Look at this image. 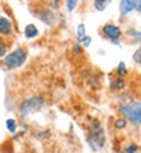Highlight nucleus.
<instances>
[{
    "label": "nucleus",
    "instance_id": "f257e3e1",
    "mask_svg": "<svg viewBox=\"0 0 141 153\" xmlns=\"http://www.w3.org/2000/svg\"><path fill=\"white\" fill-rule=\"evenodd\" d=\"M26 58H28V52L25 49H15L14 52H11L9 55L5 56L3 65L6 68H18L25 64Z\"/></svg>",
    "mask_w": 141,
    "mask_h": 153
},
{
    "label": "nucleus",
    "instance_id": "f03ea898",
    "mask_svg": "<svg viewBox=\"0 0 141 153\" xmlns=\"http://www.w3.org/2000/svg\"><path fill=\"white\" fill-rule=\"evenodd\" d=\"M120 111H122V114L126 115V118L131 120V123H134L135 126H140V123H141V105H140V102H131L129 105H122Z\"/></svg>",
    "mask_w": 141,
    "mask_h": 153
},
{
    "label": "nucleus",
    "instance_id": "7ed1b4c3",
    "mask_svg": "<svg viewBox=\"0 0 141 153\" xmlns=\"http://www.w3.org/2000/svg\"><path fill=\"white\" fill-rule=\"evenodd\" d=\"M88 143H90V146L94 150L103 147V144H105V134H103V129H102V126L99 123H93L91 124Z\"/></svg>",
    "mask_w": 141,
    "mask_h": 153
},
{
    "label": "nucleus",
    "instance_id": "20e7f679",
    "mask_svg": "<svg viewBox=\"0 0 141 153\" xmlns=\"http://www.w3.org/2000/svg\"><path fill=\"white\" fill-rule=\"evenodd\" d=\"M43 105H44L43 97H31V99H26L25 102L20 105V112H21L23 117H25V115H31V114L40 111V109L43 108Z\"/></svg>",
    "mask_w": 141,
    "mask_h": 153
},
{
    "label": "nucleus",
    "instance_id": "39448f33",
    "mask_svg": "<svg viewBox=\"0 0 141 153\" xmlns=\"http://www.w3.org/2000/svg\"><path fill=\"white\" fill-rule=\"evenodd\" d=\"M103 33H105L106 38L112 39V42L117 44V39L122 36V29L119 26H115V25H105L103 26Z\"/></svg>",
    "mask_w": 141,
    "mask_h": 153
},
{
    "label": "nucleus",
    "instance_id": "423d86ee",
    "mask_svg": "<svg viewBox=\"0 0 141 153\" xmlns=\"http://www.w3.org/2000/svg\"><path fill=\"white\" fill-rule=\"evenodd\" d=\"M0 35H12V25L11 21L5 17H0Z\"/></svg>",
    "mask_w": 141,
    "mask_h": 153
},
{
    "label": "nucleus",
    "instance_id": "0eeeda50",
    "mask_svg": "<svg viewBox=\"0 0 141 153\" xmlns=\"http://www.w3.org/2000/svg\"><path fill=\"white\" fill-rule=\"evenodd\" d=\"M135 8V0H120V12L123 15L132 12Z\"/></svg>",
    "mask_w": 141,
    "mask_h": 153
},
{
    "label": "nucleus",
    "instance_id": "6e6552de",
    "mask_svg": "<svg viewBox=\"0 0 141 153\" xmlns=\"http://www.w3.org/2000/svg\"><path fill=\"white\" fill-rule=\"evenodd\" d=\"M38 17L44 21L46 25H52V23H53V20H55L53 12H52V11H49V9H44V11L38 12Z\"/></svg>",
    "mask_w": 141,
    "mask_h": 153
},
{
    "label": "nucleus",
    "instance_id": "1a4fd4ad",
    "mask_svg": "<svg viewBox=\"0 0 141 153\" xmlns=\"http://www.w3.org/2000/svg\"><path fill=\"white\" fill-rule=\"evenodd\" d=\"M25 36L29 38V39L38 36V29H37V26H34V25H28V26L25 27Z\"/></svg>",
    "mask_w": 141,
    "mask_h": 153
},
{
    "label": "nucleus",
    "instance_id": "9d476101",
    "mask_svg": "<svg viewBox=\"0 0 141 153\" xmlns=\"http://www.w3.org/2000/svg\"><path fill=\"white\" fill-rule=\"evenodd\" d=\"M93 3H94V9L96 11H103L111 3V0H93Z\"/></svg>",
    "mask_w": 141,
    "mask_h": 153
},
{
    "label": "nucleus",
    "instance_id": "9b49d317",
    "mask_svg": "<svg viewBox=\"0 0 141 153\" xmlns=\"http://www.w3.org/2000/svg\"><path fill=\"white\" fill-rule=\"evenodd\" d=\"M78 3H79V0H65L67 11H68V12L75 11V9H76V6H78Z\"/></svg>",
    "mask_w": 141,
    "mask_h": 153
},
{
    "label": "nucleus",
    "instance_id": "f8f14e48",
    "mask_svg": "<svg viewBox=\"0 0 141 153\" xmlns=\"http://www.w3.org/2000/svg\"><path fill=\"white\" fill-rule=\"evenodd\" d=\"M6 127H8L9 132H15V129H17V121H15L14 118L6 120Z\"/></svg>",
    "mask_w": 141,
    "mask_h": 153
},
{
    "label": "nucleus",
    "instance_id": "ddd939ff",
    "mask_svg": "<svg viewBox=\"0 0 141 153\" xmlns=\"http://www.w3.org/2000/svg\"><path fill=\"white\" fill-rule=\"evenodd\" d=\"M81 42H82V46H85V47H88V46L91 44V38H90L88 35H85L84 38H81Z\"/></svg>",
    "mask_w": 141,
    "mask_h": 153
},
{
    "label": "nucleus",
    "instance_id": "4468645a",
    "mask_svg": "<svg viewBox=\"0 0 141 153\" xmlns=\"http://www.w3.org/2000/svg\"><path fill=\"white\" fill-rule=\"evenodd\" d=\"M78 36L79 38H84L85 36V26L84 25H79L78 26Z\"/></svg>",
    "mask_w": 141,
    "mask_h": 153
},
{
    "label": "nucleus",
    "instance_id": "2eb2a0df",
    "mask_svg": "<svg viewBox=\"0 0 141 153\" xmlns=\"http://www.w3.org/2000/svg\"><path fill=\"white\" fill-rule=\"evenodd\" d=\"M138 152V146L137 144H131L128 149H126V153H137Z\"/></svg>",
    "mask_w": 141,
    "mask_h": 153
},
{
    "label": "nucleus",
    "instance_id": "dca6fc26",
    "mask_svg": "<svg viewBox=\"0 0 141 153\" xmlns=\"http://www.w3.org/2000/svg\"><path fill=\"white\" fill-rule=\"evenodd\" d=\"M6 55V44L0 39V56H5Z\"/></svg>",
    "mask_w": 141,
    "mask_h": 153
},
{
    "label": "nucleus",
    "instance_id": "f3484780",
    "mask_svg": "<svg viewBox=\"0 0 141 153\" xmlns=\"http://www.w3.org/2000/svg\"><path fill=\"white\" fill-rule=\"evenodd\" d=\"M117 71H119V74H125V73H126L125 62H120V64H119V68H117Z\"/></svg>",
    "mask_w": 141,
    "mask_h": 153
},
{
    "label": "nucleus",
    "instance_id": "a211bd4d",
    "mask_svg": "<svg viewBox=\"0 0 141 153\" xmlns=\"http://www.w3.org/2000/svg\"><path fill=\"white\" fill-rule=\"evenodd\" d=\"M134 59H135V62H137V64H141V52H140V50H137V52H135Z\"/></svg>",
    "mask_w": 141,
    "mask_h": 153
},
{
    "label": "nucleus",
    "instance_id": "6ab92c4d",
    "mask_svg": "<svg viewBox=\"0 0 141 153\" xmlns=\"http://www.w3.org/2000/svg\"><path fill=\"white\" fill-rule=\"evenodd\" d=\"M117 127H119V129H123L125 126H126V120H117Z\"/></svg>",
    "mask_w": 141,
    "mask_h": 153
}]
</instances>
